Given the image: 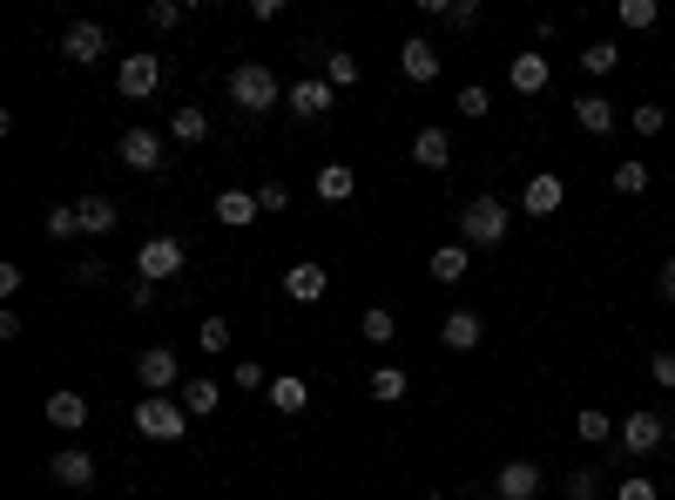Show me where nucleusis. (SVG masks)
<instances>
[{
	"instance_id": "f257e3e1",
	"label": "nucleus",
	"mask_w": 675,
	"mask_h": 500,
	"mask_svg": "<svg viewBox=\"0 0 675 500\" xmlns=\"http://www.w3.org/2000/svg\"><path fill=\"white\" fill-rule=\"evenodd\" d=\"M135 433H142V440H155V447H177V440L190 433L183 399H169V392H142V406H135Z\"/></svg>"
},
{
	"instance_id": "f03ea898",
	"label": "nucleus",
	"mask_w": 675,
	"mask_h": 500,
	"mask_svg": "<svg viewBox=\"0 0 675 500\" xmlns=\"http://www.w3.org/2000/svg\"><path fill=\"white\" fill-rule=\"evenodd\" d=\"M506 223H514V217H506L500 197H473V203L460 210V243H466V250H493V243H506Z\"/></svg>"
},
{
	"instance_id": "7ed1b4c3",
	"label": "nucleus",
	"mask_w": 675,
	"mask_h": 500,
	"mask_svg": "<svg viewBox=\"0 0 675 500\" xmlns=\"http://www.w3.org/2000/svg\"><path fill=\"white\" fill-rule=\"evenodd\" d=\"M278 74L264 68V61H243V68H230V102L243 109V116H264V109H278Z\"/></svg>"
},
{
	"instance_id": "20e7f679",
	"label": "nucleus",
	"mask_w": 675,
	"mask_h": 500,
	"mask_svg": "<svg viewBox=\"0 0 675 500\" xmlns=\"http://www.w3.org/2000/svg\"><path fill=\"white\" fill-rule=\"evenodd\" d=\"M135 271H142L149 284L177 278V271H183V243H177V237H142V250H135Z\"/></svg>"
},
{
	"instance_id": "39448f33",
	"label": "nucleus",
	"mask_w": 675,
	"mask_h": 500,
	"mask_svg": "<svg viewBox=\"0 0 675 500\" xmlns=\"http://www.w3.org/2000/svg\"><path fill=\"white\" fill-rule=\"evenodd\" d=\"M115 89H122L129 102H149V96L162 89V61H155V54H122V68H115Z\"/></svg>"
},
{
	"instance_id": "423d86ee",
	"label": "nucleus",
	"mask_w": 675,
	"mask_h": 500,
	"mask_svg": "<svg viewBox=\"0 0 675 500\" xmlns=\"http://www.w3.org/2000/svg\"><path fill=\"white\" fill-rule=\"evenodd\" d=\"M615 440H622V453L635 460V453H655V447L668 440V427H662V412H648V406H642V412H628V420L615 427Z\"/></svg>"
},
{
	"instance_id": "0eeeda50",
	"label": "nucleus",
	"mask_w": 675,
	"mask_h": 500,
	"mask_svg": "<svg viewBox=\"0 0 675 500\" xmlns=\"http://www.w3.org/2000/svg\"><path fill=\"white\" fill-rule=\"evenodd\" d=\"M115 156H122V170H142V177H155V170H162V136H155V129H122Z\"/></svg>"
},
{
	"instance_id": "6e6552de",
	"label": "nucleus",
	"mask_w": 675,
	"mask_h": 500,
	"mask_svg": "<svg viewBox=\"0 0 675 500\" xmlns=\"http://www.w3.org/2000/svg\"><path fill=\"white\" fill-rule=\"evenodd\" d=\"M541 493V467L534 460H506L493 473V500H534Z\"/></svg>"
},
{
	"instance_id": "1a4fd4ad",
	"label": "nucleus",
	"mask_w": 675,
	"mask_h": 500,
	"mask_svg": "<svg viewBox=\"0 0 675 500\" xmlns=\"http://www.w3.org/2000/svg\"><path fill=\"white\" fill-rule=\"evenodd\" d=\"M547 81H554L547 54H514V61H506V89H514V96H547Z\"/></svg>"
},
{
	"instance_id": "9d476101",
	"label": "nucleus",
	"mask_w": 675,
	"mask_h": 500,
	"mask_svg": "<svg viewBox=\"0 0 675 500\" xmlns=\"http://www.w3.org/2000/svg\"><path fill=\"white\" fill-rule=\"evenodd\" d=\"M331 96H338V89H331L324 74H304V81H291V96H284V102H291L304 122H318V116H331Z\"/></svg>"
},
{
	"instance_id": "9b49d317",
	"label": "nucleus",
	"mask_w": 675,
	"mask_h": 500,
	"mask_svg": "<svg viewBox=\"0 0 675 500\" xmlns=\"http://www.w3.org/2000/svg\"><path fill=\"white\" fill-rule=\"evenodd\" d=\"M567 203V183L554 177V170H541V177H527V190H521V210L527 217H554Z\"/></svg>"
},
{
	"instance_id": "f8f14e48",
	"label": "nucleus",
	"mask_w": 675,
	"mask_h": 500,
	"mask_svg": "<svg viewBox=\"0 0 675 500\" xmlns=\"http://www.w3.org/2000/svg\"><path fill=\"white\" fill-rule=\"evenodd\" d=\"M41 420H48L54 433H81V427H89V399H81V392H48Z\"/></svg>"
},
{
	"instance_id": "ddd939ff",
	"label": "nucleus",
	"mask_w": 675,
	"mask_h": 500,
	"mask_svg": "<svg viewBox=\"0 0 675 500\" xmlns=\"http://www.w3.org/2000/svg\"><path fill=\"white\" fill-rule=\"evenodd\" d=\"M177 352H169V346H149L142 359H135V379H142V392H169V386H177Z\"/></svg>"
},
{
	"instance_id": "4468645a",
	"label": "nucleus",
	"mask_w": 675,
	"mask_h": 500,
	"mask_svg": "<svg viewBox=\"0 0 675 500\" xmlns=\"http://www.w3.org/2000/svg\"><path fill=\"white\" fill-rule=\"evenodd\" d=\"M399 74H405V81H419V89H426V81H440V48L412 34V41L399 48Z\"/></svg>"
},
{
	"instance_id": "2eb2a0df",
	"label": "nucleus",
	"mask_w": 675,
	"mask_h": 500,
	"mask_svg": "<svg viewBox=\"0 0 675 500\" xmlns=\"http://www.w3.org/2000/svg\"><path fill=\"white\" fill-rule=\"evenodd\" d=\"M61 54H68V61H81V68H89V61H102V54H109V34H102L95 21H74V28L61 34Z\"/></svg>"
},
{
	"instance_id": "dca6fc26",
	"label": "nucleus",
	"mask_w": 675,
	"mask_h": 500,
	"mask_svg": "<svg viewBox=\"0 0 675 500\" xmlns=\"http://www.w3.org/2000/svg\"><path fill=\"white\" fill-rule=\"evenodd\" d=\"M324 291H331L324 264H291V271H284V298H291V304H318Z\"/></svg>"
},
{
	"instance_id": "f3484780",
	"label": "nucleus",
	"mask_w": 675,
	"mask_h": 500,
	"mask_svg": "<svg viewBox=\"0 0 675 500\" xmlns=\"http://www.w3.org/2000/svg\"><path fill=\"white\" fill-rule=\"evenodd\" d=\"M48 473H54L61 487H95V453H81V447H61V453L48 460Z\"/></svg>"
},
{
	"instance_id": "a211bd4d",
	"label": "nucleus",
	"mask_w": 675,
	"mask_h": 500,
	"mask_svg": "<svg viewBox=\"0 0 675 500\" xmlns=\"http://www.w3.org/2000/svg\"><path fill=\"white\" fill-rule=\"evenodd\" d=\"M210 217H216L223 230H250V223H258V197H250V190H223V197L210 203Z\"/></svg>"
},
{
	"instance_id": "6ab92c4d",
	"label": "nucleus",
	"mask_w": 675,
	"mask_h": 500,
	"mask_svg": "<svg viewBox=\"0 0 675 500\" xmlns=\"http://www.w3.org/2000/svg\"><path fill=\"white\" fill-rule=\"evenodd\" d=\"M412 162H419V170H446V162H453V136L446 129H419L412 136Z\"/></svg>"
},
{
	"instance_id": "aec40b11",
	"label": "nucleus",
	"mask_w": 675,
	"mask_h": 500,
	"mask_svg": "<svg viewBox=\"0 0 675 500\" xmlns=\"http://www.w3.org/2000/svg\"><path fill=\"white\" fill-rule=\"evenodd\" d=\"M183 412H190V420H216V412H223V386L216 379H183Z\"/></svg>"
},
{
	"instance_id": "412c9836",
	"label": "nucleus",
	"mask_w": 675,
	"mask_h": 500,
	"mask_svg": "<svg viewBox=\"0 0 675 500\" xmlns=\"http://www.w3.org/2000/svg\"><path fill=\"white\" fill-rule=\"evenodd\" d=\"M440 339H446L453 352H473V346L486 339V324H480V311H446V324H440Z\"/></svg>"
},
{
	"instance_id": "4be33fe9",
	"label": "nucleus",
	"mask_w": 675,
	"mask_h": 500,
	"mask_svg": "<svg viewBox=\"0 0 675 500\" xmlns=\"http://www.w3.org/2000/svg\"><path fill=\"white\" fill-rule=\"evenodd\" d=\"M324 203H345L352 190H359V170H352V162H324V170H318V183H311Z\"/></svg>"
},
{
	"instance_id": "5701e85b",
	"label": "nucleus",
	"mask_w": 675,
	"mask_h": 500,
	"mask_svg": "<svg viewBox=\"0 0 675 500\" xmlns=\"http://www.w3.org/2000/svg\"><path fill=\"white\" fill-rule=\"evenodd\" d=\"M574 122H581V136H608L615 129V102L608 96H581L574 102Z\"/></svg>"
},
{
	"instance_id": "b1692460",
	"label": "nucleus",
	"mask_w": 675,
	"mask_h": 500,
	"mask_svg": "<svg viewBox=\"0 0 675 500\" xmlns=\"http://www.w3.org/2000/svg\"><path fill=\"white\" fill-rule=\"evenodd\" d=\"M466 271H473V250H466V243H440V250H433V278H440V284H460Z\"/></svg>"
},
{
	"instance_id": "393cba45",
	"label": "nucleus",
	"mask_w": 675,
	"mask_h": 500,
	"mask_svg": "<svg viewBox=\"0 0 675 500\" xmlns=\"http://www.w3.org/2000/svg\"><path fill=\"white\" fill-rule=\"evenodd\" d=\"M74 210H81V230H89V237H109V230H115V223H122V217H115V203H109V197H81V203H74Z\"/></svg>"
},
{
	"instance_id": "a878e982",
	"label": "nucleus",
	"mask_w": 675,
	"mask_h": 500,
	"mask_svg": "<svg viewBox=\"0 0 675 500\" xmlns=\"http://www.w3.org/2000/svg\"><path fill=\"white\" fill-rule=\"evenodd\" d=\"M324 81H331V89H359V81H365L359 54H345V48H331V54H324Z\"/></svg>"
},
{
	"instance_id": "bb28decb",
	"label": "nucleus",
	"mask_w": 675,
	"mask_h": 500,
	"mask_svg": "<svg viewBox=\"0 0 675 500\" xmlns=\"http://www.w3.org/2000/svg\"><path fill=\"white\" fill-rule=\"evenodd\" d=\"M405 386H412V372H405V366H379V372H372V399H379V406L405 399Z\"/></svg>"
},
{
	"instance_id": "cd10ccee",
	"label": "nucleus",
	"mask_w": 675,
	"mask_h": 500,
	"mask_svg": "<svg viewBox=\"0 0 675 500\" xmlns=\"http://www.w3.org/2000/svg\"><path fill=\"white\" fill-rule=\"evenodd\" d=\"M271 406L278 412H304L311 406V379H271Z\"/></svg>"
},
{
	"instance_id": "c85d7f7f",
	"label": "nucleus",
	"mask_w": 675,
	"mask_h": 500,
	"mask_svg": "<svg viewBox=\"0 0 675 500\" xmlns=\"http://www.w3.org/2000/svg\"><path fill=\"white\" fill-rule=\"evenodd\" d=\"M615 21H622L628 34H648V28L662 21V8H655V0H622V8H615Z\"/></svg>"
},
{
	"instance_id": "c756f323",
	"label": "nucleus",
	"mask_w": 675,
	"mask_h": 500,
	"mask_svg": "<svg viewBox=\"0 0 675 500\" xmlns=\"http://www.w3.org/2000/svg\"><path fill=\"white\" fill-rule=\"evenodd\" d=\"M359 331H365V346H392V339H399V318H392L385 304H372V311L359 318Z\"/></svg>"
},
{
	"instance_id": "7c9ffc66",
	"label": "nucleus",
	"mask_w": 675,
	"mask_h": 500,
	"mask_svg": "<svg viewBox=\"0 0 675 500\" xmlns=\"http://www.w3.org/2000/svg\"><path fill=\"white\" fill-rule=\"evenodd\" d=\"M574 433H581L587 447H602V440H615V420H608L602 406H581V420H574Z\"/></svg>"
},
{
	"instance_id": "2f4dec72",
	"label": "nucleus",
	"mask_w": 675,
	"mask_h": 500,
	"mask_svg": "<svg viewBox=\"0 0 675 500\" xmlns=\"http://www.w3.org/2000/svg\"><path fill=\"white\" fill-rule=\"evenodd\" d=\"M169 136H177V142H210V116L203 109H177V116H169Z\"/></svg>"
},
{
	"instance_id": "473e14b6",
	"label": "nucleus",
	"mask_w": 675,
	"mask_h": 500,
	"mask_svg": "<svg viewBox=\"0 0 675 500\" xmlns=\"http://www.w3.org/2000/svg\"><path fill=\"white\" fill-rule=\"evenodd\" d=\"M41 230H48V237H61V243H68V237H81V210H74V203H54V210H48V217H41Z\"/></svg>"
},
{
	"instance_id": "72a5a7b5",
	"label": "nucleus",
	"mask_w": 675,
	"mask_h": 500,
	"mask_svg": "<svg viewBox=\"0 0 675 500\" xmlns=\"http://www.w3.org/2000/svg\"><path fill=\"white\" fill-rule=\"evenodd\" d=\"M615 61H622L615 41H587V48H581V68H587V74H615Z\"/></svg>"
},
{
	"instance_id": "f704fd0d",
	"label": "nucleus",
	"mask_w": 675,
	"mask_h": 500,
	"mask_svg": "<svg viewBox=\"0 0 675 500\" xmlns=\"http://www.w3.org/2000/svg\"><path fill=\"white\" fill-rule=\"evenodd\" d=\"M648 190V162H615V197H642Z\"/></svg>"
},
{
	"instance_id": "c9c22d12",
	"label": "nucleus",
	"mask_w": 675,
	"mask_h": 500,
	"mask_svg": "<svg viewBox=\"0 0 675 500\" xmlns=\"http://www.w3.org/2000/svg\"><path fill=\"white\" fill-rule=\"evenodd\" d=\"M453 109H460V116H466V122H480V116H486V109H493V96H486V89H480V81H466V89H460V96H453Z\"/></svg>"
},
{
	"instance_id": "e433bc0d",
	"label": "nucleus",
	"mask_w": 675,
	"mask_h": 500,
	"mask_svg": "<svg viewBox=\"0 0 675 500\" xmlns=\"http://www.w3.org/2000/svg\"><path fill=\"white\" fill-rule=\"evenodd\" d=\"M230 386H243V392H271V372H264L258 359H243V366H230Z\"/></svg>"
},
{
	"instance_id": "4c0bfd02",
	"label": "nucleus",
	"mask_w": 675,
	"mask_h": 500,
	"mask_svg": "<svg viewBox=\"0 0 675 500\" xmlns=\"http://www.w3.org/2000/svg\"><path fill=\"white\" fill-rule=\"evenodd\" d=\"M446 28L473 34V28H480V0H446Z\"/></svg>"
},
{
	"instance_id": "58836bf2",
	"label": "nucleus",
	"mask_w": 675,
	"mask_h": 500,
	"mask_svg": "<svg viewBox=\"0 0 675 500\" xmlns=\"http://www.w3.org/2000/svg\"><path fill=\"white\" fill-rule=\"evenodd\" d=\"M149 28H155V34L183 28V8H177V0H149Z\"/></svg>"
},
{
	"instance_id": "ea45409f",
	"label": "nucleus",
	"mask_w": 675,
	"mask_h": 500,
	"mask_svg": "<svg viewBox=\"0 0 675 500\" xmlns=\"http://www.w3.org/2000/svg\"><path fill=\"white\" fill-rule=\"evenodd\" d=\"M197 339H203V352H230V324H223V318H203Z\"/></svg>"
},
{
	"instance_id": "a19ab883",
	"label": "nucleus",
	"mask_w": 675,
	"mask_h": 500,
	"mask_svg": "<svg viewBox=\"0 0 675 500\" xmlns=\"http://www.w3.org/2000/svg\"><path fill=\"white\" fill-rule=\"evenodd\" d=\"M662 129H668V109L642 102V109H635V136H662Z\"/></svg>"
},
{
	"instance_id": "79ce46f5",
	"label": "nucleus",
	"mask_w": 675,
	"mask_h": 500,
	"mask_svg": "<svg viewBox=\"0 0 675 500\" xmlns=\"http://www.w3.org/2000/svg\"><path fill=\"white\" fill-rule=\"evenodd\" d=\"M615 500H662V487H655V480H642V473H628V480L615 487Z\"/></svg>"
},
{
	"instance_id": "37998d69",
	"label": "nucleus",
	"mask_w": 675,
	"mask_h": 500,
	"mask_svg": "<svg viewBox=\"0 0 675 500\" xmlns=\"http://www.w3.org/2000/svg\"><path fill=\"white\" fill-rule=\"evenodd\" d=\"M21 284H28V271H21V264H0V298L14 304V298H21Z\"/></svg>"
},
{
	"instance_id": "c03bdc74",
	"label": "nucleus",
	"mask_w": 675,
	"mask_h": 500,
	"mask_svg": "<svg viewBox=\"0 0 675 500\" xmlns=\"http://www.w3.org/2000/svg\"><path fill=\"white\" fill-rule=\"evenodd\" d=\"M595 493H602L595 473H567V500H595Z\"/></svg>"
},
{
	"instance_id": "a18cd8bd",
	"label": "nucleus",
	"mask_w": 675,
	"mask_h": 500,
	"mask_svg": "<svg viewBox=\"0 0 675 500\" xmlns=\"http://www.w3.org/2000/svg\"><path fill=\"white\" fill-rule=\"evenodd\" d=\"M648 379H655V386H675V352H655V359H648Z\"/></svg>"
},
{
	"instance_id": "49530a36",
	"label": "nucleus",
	"mask_w": 675,
	"mask_h": 500,
	"mask_svg": "<svg viewBox=\"0 0 675 500\" xmlns=\"http://www.w3.org/2000/svg\"><path fill=\"white\" fill-rule=\"evenodd\" d=\"M68 278H74V284H81V291H89V284H95V291H102V278H109V271H102V264H68Z\"/></svg>"
},
{
	"instance_id": "de8ad7c7",
	"label": "nucleus",
	"mask_w": 675,
	"mask_h": 500,
	"mask_svg": "<svg viewBox=\"0 0 675 500\" xmlns=\"http://www.w3.org/2000/svg\"><path fill=\"white\" fill-rule=\"evenodd\" d=\"M284 203H291V190H284V183H264V190H258V210H284Z\"/></svg>"
},
{
	"instance_id": "09e8293b",
	"label": "nucleus",
	"mask_w": 675,
	"mask_h": 500,
	"mask_svg": "<svg viewBox=\"0 0 675 500\" xmlns=\"http://www.w3.org/2000/svg\"><path fill=\"white\" fill-rule=\"evenodd\" d=\"M655 291H662V298H668V304H675V258H668V264H662V278H655Z\"/></svg>"
}]
</instances>
